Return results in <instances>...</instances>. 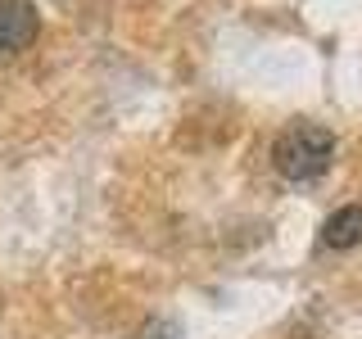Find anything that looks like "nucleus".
<instances>
[{"label": "nucleus", "mask_w": 362, "mask_h": 339, "mask_svg": "<svg viewBox=\"0 0 362 339\" xmlns=\"http://www.w3.org/2000/svg\"><path fill=\"white\" fill-rule=\"evenodd\" d=\"M41 18L32 0H0V54H18L37 41Z\"/></svg>", "instance_id": "nucleus-2"}, {"label": "nucleus", "mask_w": 362, "mask_h": 339, "mask_svg": "<svg viewBox=\"0 0 362 339\" xmlns=\"http://www.w3.org/2000/svg\"><path fill=\"white\" fill-rule=\"evenodd\" d=\"M322 244L326 249H354V244H362V203H344L339 213L326 218Z\"/></svg>", "instance_id": "nucleus-3"}, {"label": "nucleus", "mask_w": 362, "mask_h": 339, "mask_svg": "<svg viewBox=\"0 0 362 339\" xmlns=\"http://www.w3.org/2000/svg\"><path fill=\"white\" fill-rule=\"evenodd\" d=\"M331 158H335V136L317 122H294L272 145V163L286 181H317L331 167Z\"/></svg>", "instance_id": "nucleus-1"}]
</instances>
